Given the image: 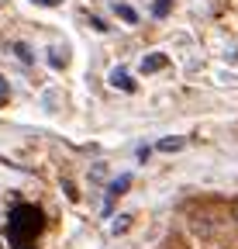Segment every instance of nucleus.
<instances>
[{
	"mask_svg": "<svg viewBox=\"0 0 238 249\" xmlns=\"http://www.w3.org/2000/svg\"><path fill=\"white\" fill-rule=\"evenodd\" d=\"M169 11H173V0H156V4H152V14L156 18H166Z\"/></svg>",
	"mask_w": 238,
	"mask_h": 249,
	"instance_id": "obj_9",
	"label": "nucleus"
},
{
	"mask_svg": "<svg viewBox=\"0 0 238 249\" xmlns=\"http://www.w3.org/2000/svg\"><path fill=\"white\" fill-rule=\"evenodd\" d=\"M32 4H38V7H55V4H63V0H32Z\"/></svg>",
	"mask_w": 238,
	"mask_h": 249,
	"instance_id": "obj_11",
	"label": "nucleus"
},
{
	"mask_svg": "<svg viewBox=\"0 0 238 249\" xmlns=\"http://www.w3.org/2000/svg\"><path fill=\"white\" fill-rule=\"evenodd\" d=\"M166 66V55L162 52H148L145 59H142V73H156V70H162Z\"/></svg>",
	"mask_w": 238,
	"mask_h": 249,
	"instance_id": "obj_5",
	"label": "nucleus"
},
{
	"mask_svg": "<svg viewBox=\"0 0 238 249\" xmlns=\"http://www.w3.org/2000/svg\"><path fill=\"white\" fill-rule=\"evenodd\" d=\"M114 14L121 18V21H128V24H138V11H135V7H128V4H117V7H114Z\"/></svg>",
	"mask_w": 238,
	"mask_h": 249,
	"instance_id": "obj_7",
	"label": "nucleus"
},
{
	"mask_svg": "<svg viewBox=\"0 0 238 249\" xmlns=\"http://www.w3.org/2000/svg\"><path fill=\"white\" fill-rule=\"evenodd\" d=\"M21 249H35V246H21Z\"/></svg>",
	"mask_w": 238,
	"mask_h": 249,
	"instance_id": "obj_13",
	"label": "nucleus"
},
{
	"mask_svg": "<svg viewBox=\"0 0 238 249\" xmlns=\"http://www.w3.org/2000/svg\"><path fill=\"white\" fill-rule=\"evenodd\" d=\"M45 229V214L35 208V204H17L11 211V222H7V235L11 242L21 249V246H32Z\"/></svg>",
	"mask_w": 238,
	"mask_h": 249,
	"instance_id": "obj_1",
	"label": "nucleus"
},
{
	"mask_svg": "<svg viewBox=\"0 0 238 249\" xmlns=\"http://www.w3.org/2000/svg\"><path fill=\"white\" fill-rule=\"evenodd\" d=\"M14 55H17V59L24 62V66H32V62H35V55H32V49H28V45H21V42L14 45Z\"/></svg>",
	"mask_w": 238,
	"mask_h": 249,
	"instance_id": "obj_8",
	"label": "nucleus"
},
{
	"mask_svg": "<svg viewBox=\"0 0 238 249\" xmlns=\"http://www.w3.org/2000/svg\"><path fill=\"white\" fill-rule=\"evenodd\" d=\"M128 229H131V214H117L114 225H111V235H125Z\"/></svg>",
	"mask_w": 238,
	"mask_h": 249,
	"instance_id": "obj_6",
	"label": "nucleus"
},
{
	"mask_svg": "<svg viewBox=\"0 0 238 249\" xmlns=\"http://www.w3.org/2000/svg\"><path fill=\"white\" fill-rule=\"evenodd\" d=\"M90 180H94V183H100V180H107V163H97V166L90 170Z\"/></svg>",
	"mask_w": 238,
	"mask_h": 249,
	"instance_id": "obj_10",
	"label": "nucleus"
},
{
	"mask_svg": "<svg viewBox=\"0 0 238 249\" xmlns=\"http://www.w3.org/2000/svg\"><path fill=\"white\" fill-rule=\"evenodd\" d=\"M235 222H238V204H235Z\"/></svg>",
	"mask_w": 238,
	"mask_h": 249,
	"instance_id": "obj_12",
	"label": "nucleus"
},
{
	"mask_svg": "<svg viewBox=\"0 0 238 249\" xmlns=\"http://www.w3.org/2000/svg\"><path fill=\"white\" fill-rule=\"evenodd\" d=\"M156 149L159 152H180V149H187V139L183 135H166V139L156 142Z\"/></svg>",
	"mask_w": 238,
	"mask_h": 249,
	"instance_id": "obj_3",
	"label": "nucleus"
},
{
	"mask_svg": "<svg viewBox=\"0 0 238 249\" xmlns=\"http://www.w3.org/2000/svg\"><path fill=\"white\" fill-rule=\"evenodd\" d=\"M111 83H114L117 90H135V80H131V73H128L125 66H117V70L111 73Z\"/></svg>",
	"mask_w": 238,
	"mask_h": 249,
	"instance_id": "obj_4",
	"label": "nucleus"
},
{
	"mask_svg": "<svg viewBox=\"0 0 238 249\" xmlns=\"http://www.w3.org/2000/svg\"><path fill=\"white\" fill-rule=\"evenodd\" d=\"M128 187H131V173H125V177H117V180L111 183V191H107V201H104V211H100L104 218H111V214H114V201L121 197V194L128 191Z\"/></svg>",
	"mask_w": 238,
	"mask_h": 249,
	"instance_id": "obj_2",
	"label": "nucleus"
}]
</instances>
